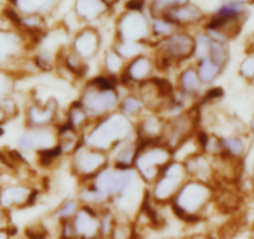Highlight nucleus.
Listing matches in <instances>:
<instances>
[{"label": "nucleus", "instance_id": "nucleus-5", "mask_svg": "<svg viewBox=\"0 0 254 239\" xmlns=\"http://www.w3.org/2000/svg\"><path fill=\"white\" fill-rule=\"evenodd\" d=\"M194 34L193 31L180 29L172 35L151 44V54L155 58L158 71L170 70L193 61Z\"/></svg>", "mask_w": 254, "mask_h": 239}, {"label": "nucleus", "instance_id": "nucleus-2", "mask_svg": "<svg viewBox=\"0 0 254 239\" xmlns=\"http://www.w3.org/2000/svg\"><path fill=\"white\" fill-rule=\"evenodd\" d=\"M131 138H137L135 121L120 111L96 120L84 132V143L109 153L117 145Z\"/></svg>", "mask_w": 254, "mask_h": 239}, {"label": "nucleus", "instance_id": "nucleus-31", "mask_svg": "<svg viewBox=\"0 0 254 239\" xmlns=\"http://www.w3.org/2000/svg\"><path fill=\"white\" fill-rule=\"evenodd\" d=\"M80 206H81V203H80L76 197H69V198L64 199L63 202L58 204L55 211L51 213V217L60 226L61 223L72 221L76 212L79 211Z\"/></svg>", "mask_w": 254, "mask_h": 239}, {"label": "nucleus", "instance_id": "nucleus-52", "mask_svg": "<svg viewBox=\"0 0 254 239\" xmlns=\"http://www.w3.org/2000/svg\"><path fill=\"white\" fill-rule=\"evenodd\" d=\"M13 239H28V238H26L25 236H24V237H15V236H14Z\"/></svg>", "mask_w": 254, "mask_h": 239}, {"label": "nucleus", "instance_id": "nucleus-15", "mask_svg": "<svg viewBox=\"0 0 254 239\" xmlns=\"http://www.w3.org/2000/svg\"><path fill=\"white\" fill-rule=\"evenodd\" d=\"M102 43L104 38L99 26L82 25L72 34L67 45L75 54L89 62L101 54Z\"/></svg>", "mask_w": 254, "mask_h": 239}, {"label": "nucleus", "instance_id": "nucleus-35", "mask_svg": "<svg viewBox=\"0 0 254 239\" xmlns=\"http://www.w3.org/2000/svg\"><path fill=\"white\" fill-rule=\"evenodd\" d=\"M187 1H190V0H148L146 10L151 18L165 16L173 8L187 3Z\"/></svg>", "mask_w": 254, "mask_h": 239}, {"label": "nucleus", "instance_id": "nucleus-9", "mask_svg": "<svg viewBox=\"0 0 254 239\" xmlns=\"http://www.w3.org/2000/svg\"><path fill=\"white\" fill-rule=\"evenodd\" d=\"M114 41L152 44L151 16L146 9L124 8L114 24Z\"/></svg>", "mask_w": 254, "mask_h": 239}, {"label": "nucleus", "instance_id": "nucleus-33", "mask_svg": "<svg viewBox=\"0 0 254 239\" xmlns=\"http://www.w3.org/2000/svg\"><path fill=\"white\" fill-rule=\"evenodd\" d=\"M209 35V34H208ZM211 36V35H209ZM211 51H209V58L218 62L219 65L227 69L231 60V46H229V41L224 40V39L214 38L211 36Z\"/></svg>", "mask_w": 254, "mask_h": 239}, {"label": "nucleus", "instance_id": "nucleus-42", "mask_svg": "<svg viewBox=\"0 0 254 239\" xmlns=\"http://www.w3.org/2000/svg\"><path fill=\"white\" fill-rule=\"evenodd\" d=\"M14 236H15V232H14V228H11V226L0 228V239H13Z\"/></svg>", "mask_w": 254, "mask_h": 239}, {"label": "nucleus", "instance_id": "nucleus-43", "mask_svg": "<svg viewBox=\"0 0 254 239\" xmlns=\"http://www.w3.org/2000/svg\"><path fill=\"white\" fill-rule=\"evenodd\" d=\"M8 122H10V120H9L8 115H6L5 111H4V110L0 107V128L3 127L4 125H6Z\"/></svg>", "mask_w": 254, "mask_h": 239}, {"label": "nucleus", "instance_id": "nucleus-41", "mask_svg": "<svg viewBox=\"0 0 254 239\" xmlns=\"http://www.w3.org/2000/svg\"><path fill=\"white\" fill-rule=\"evenodd\" d=\"M9 226H11L10 213L0 208V228H4V227H9Z\"/></svg>", "mask_w": 254, "mask_h": 239}, {"label": "nucleus", "instance_id": "nucleus-13", "mask_svg": "<svg viewBox=\"0 0 254 239\" xmlns=\"http://www.w3.org/2000/svg\"><path fill=\"white\" fill-rule=\"evenodd\" d=\"M39 196V191L33 183L25 181L8 182L3 184L0 193V208L11 213L33 206Z\"/></svg>", "mask_w": 254, "mask_h": 239}, {"label": "nucleus", "instance_id": "nucleus-28", "mask_svg": "<svg viewBox=\"0 0 254 239\" xmlns=\"http://www.w3.org/2000/svg\"><path fill=\"white\" fill-rule=\"evenodd\" d=\"M119 111L132 121H136L147 111V107L135 90L127 89V91L121 96Z\"/></svg>", "mask_w": 254, "mask_h": 239}, {"label": "nucleus", "instance_id": "nucleus-6", "mask_svg": "<svg viewBox=\"0 0 254 239\" xmlns=\"http://www.w3.org/2000/svg\"><path fill=\"white\" fill-rule=\"evenodd\" d=\"M248 16L249 6L223 0V3L209 14L203 29L211 35L231 41L241 34Z\"/></svg>", "mask_w": 254, "mask_h": 239}, {"label": "nucleus", "instance_id": "nucleus-25", "mask_svg": "<svg viewBox=\"0 0 254 239\" xmlns=\"http://www.w3.org/2000/svg\"><path fill=\"white\" fill-rule=\"evenodd\" d=\"M138 146H140V141L137 138H131L117 145L109 153L111 165L120 168H133Z\"/></svg>", "mask_w": 254, "mask_h": 239}, {"label": "nucleus", "instance_id": "nucleus-39", "mask_svg": "<svg viewBox=\"0 0 254 239\" xmlns=\"http://www.w3.org/2000/svg\"><path fill=\"white\" fill-rule=\"evenodd\" d=\"M0 107L5 111V114L8 115L10 121L16 119V117L19 116V114H20V107H19L18 101L14 99L13 95L4 97V99L0 101Z\"/></svg>", "mask_w": 254, "mask_h": 239}, {"label": "nucleus", "instance_id": "nucleus-10", "mask_svg": "<svg viewBox=\"0 0 254 239\" xmlns=\"http://www.w3.org/2000/svg\"><path fill=\"white\" fill-rule=\"evenodd\" d=\"M110 165L111 162L109 152L86 143H81L69 157L70 172L79 181V183L91 181L92 178L96 177Z\"/></svg>", "mask_w": 254, "mask_h": 239}, {"label": "nucleus", "instance_id": "nucleus-14", "mask_svg": "<svg viewBox=\"0 0 254 239\" xmlns=\"http://www.w3.org/2000/svg\"><path fill=\"white\" fill-rule=\"evenodd\" d=\"M175 92L190 104H197L207 92L208 87L202 82L194 62H187L176 74Z\"/></svg>", "mask_w": 254, "mask_h": 239}, {"label": "nucleus", "instance_id": "nucleus-49", "mask_svg": "<svg viewBox=\"0 0 254 239\" xmlns=\"http://www.w3.org/2000/svg\"><path fill=\"white\" fill-rule=\"evenodd\" d=\"M251 239H254V224L251 228Z\"/></svg>", "mask_w": 254, "mask_h": 239}, {"label": "nucleus", "instance_id": "nucleus-7", "mask_svg": "<svg viewBox=\"0 0 254 239\" xmlns=\"http://www.w3.org/2000/svg\"><path fill=\"white\" fill-rule=\"evenodd\" d=\"M173 160V151L163 141L140 142L133 170L146 186H151L163 168Z\"/></svg>", "mask_w": 254, "mask_h": 239}, {"label": "nucleus", "instance_id": "nucleus-26", "mask_svg": "<svg viewBox=\"0 0 254 239\" xmlns=\"http://www.w3.org/2000/svg\"><path fill=\"white\" fill-rule=\"evenodd\" d=\"M58 128V148L63 157L69 158L81 143H84V133L74 130L64 122Z\"/></svg>", "mask_w": 254, "mask_h": 239}, {"label": "nucleus", "instance_id": "nucleus-32", "mask_svg": "<svg viewBox=\"0 0 254 239\" xmlns=\"http://www.w3.org/2000/svg\"><path fill=\"white\" fill-rule=\"evenodd\" d=\"M111 45L116 49L117 53L127 61L136 58V56L151 51L150 44L136 43V41H112Z\"/></svg>", "mask_w": 254, "mask_h": 239}, {"label": "nucleus", "instance_id": "nucleus-3", "mask_svg": "<svg viewBox=\"0 0 254 239\" xmlns=\"http://www.w3.org/2000/svg\"><path fill=\"white\" fill-rule=\"evenodd\" d=\"M120 81L100 74L82 85L77 100L94 121L119 111L122 92Z\"/></svg>", "mask_w": 254, "mask_h": 239}, {"label": "nucleus", "instance_id": "nucleus-36", "mask_svg": "<svg viewBox=\"0 0 254 239\" xmlns=\"http://www.w3.org/2000/svg\"><path fill=\"white\" fill-rule=\"evenodd\" d=\"M23 77L18 72L0 69V101L6 96L14 95L16 84Z\"/></svg>", "mask_w": 254, "mask_h": 239}, {"label": "nucleus", "instance_id": "nucleus-51", "mask_svg": "<svg viewBox=\"0 0 254 239\" xmlns=\"http://www.w3.org/2000/svg\"><path fill=\"white\" fill-rule=\"evenodd\" d=\"M59 239H81V238H79L77 236H75V237H70V238H59Z\"/></svg>", "mask_w": 254, "mask_h": 239}, {"label": "nucleus", "instance_id": "nucleus-48", "mask_svg": "<svg viewBox=\"0 0 254 239\" xmlns=\"http://www.w3.org/2000/svg\"><path fill=\"white\" fill-rule=\"evenodd\" d=\"M193 239H212L211 237H207V236H198V237H194Z\"/></svg>", "mask_w": 254, "mask_h": 239}, {"label": "nucleus", "instance_id": "nucleus-27", "mask_svg": "<svg viewBox=\"0 0 254 239\" xmlns=\"http://www.w3.org/2000/svg\"><path fill=\"white\" fill-rule=\"evenodd\" d=\"M64 122L74 130L84 133L94 122V120L86 111V109L80 104L79 100H75V101L70 102L66 111L64 112Z\"/></svg>", "mask_w": 254, "mask_h": 239}, {"label": "nucleus", "instance_id": "nucleus-18", "mask_svg": "<svg viewBox=\"0 0 254 239\" xmlns=\"http://www.w3.org/2000/svg\"><path fill=\"white\" fill-rule=\"evenodd\" d=\"M208 15L209 14H207L202 6L194 3L193 0H190L187 3L173 8L165 16L171 19L180 29L192 31L203 28Z\"/></svg>", "mask_w": 254, "mask_h": 239}, {"label": "nucleus", "instance_id": "nucleus-23", "mask_svg": "<svg viewBox=\"0 0 254 239\" xmlns=\"http://www.w3.org/2000/svg\"><path fill=\"white\" fill-rule=\"evenodd\" d=\"M224 155L238 161L246 160L252 145L248 131H231L221 135Z\"/></svg>", "mask_w": 254, "mask_h": 239}, {"label": "nucleus", "instance_id": "nucleus-21", "mask_svg": "<svg viewBox=\"0 0 254 239\" xmlns=\"http://www.w3.org/2000/svg\"><path fill=\"white\" fill-rule=\"evenodd\" d=\"M63 0H8L9 8L19 16L38 15L53 18L59 10Z\"/></svg>", "mask_w": 254, "mask_h": 239}, {"label": "nucleus", "instance_id": "nucleus-24", "mask_svg": "<svg viewBox=\"0 0 254 239\" xmlns=\"http://www.w3.org/2000/svg\"><path fill=\"white\" fill-rule=\"evenodd\" d=\"M126 65L127 60H125L112 45H110L109 48L102 51L101 61H100L101 75L121 81Z\"/></svg>", "mask_w": 254, "mask_h": 239}, {"label": "nucleus", "instance_id": "nucleus-50", "mask_svg": "<svg viewBox=\"0 0 254 239\" xmlns=\"http://www.w3.org/2000/svg\"><path fill=\"white\" fill-rule=\"evenodd\" d=\"M0 176H1V173H0ZM3 184H4V182L1 181V178H0V193H1V188H3Z\"/></svg>", "mask_w": 254, "mask_h": 239}, {"label": "nucleus", "instance_id": "nucleus-11", "mask_svg": "<svg viewBox=\"0 0 254 239\" xmlns=\"http://www.w3.org/2000/svg\"><path fill=\"white\" fill-rule=\"evenodd\" d=\"M166 120L167 123H166V132L162 141L167 143L172 151H175L186 140L196 135L201 128L198 104H194L193 106L188 107L181 114Z\"/></svg>", "mask_w": 254, "mask_h": 239}, {"label": "nucleus", "instance_id": "nucleus-44", "mask_svg": "<svg viewBox=\"0 0 254 239\" xmlns=\"http://www.w3.org/2000/svg\"><path fill=\"white\" fill-rule=\"evenodd\" d=\"M248 132H249V136H251L252 145L254 146V115H253V116H252L251 121H249V125H248Z\"/></svg>", "mask_w": 254, "mask_h": 239}, {"label": "nucleus", "instance_id": "nucleus-8", "mask_svg": "<svg viewBox=\"0 0 254 239\" xmlns=\"http://www.w3.org/2000/svg\"><path fill=\"white\" fill-rule=\"evenodd\" d=\"M188 179L185 163L173 158L156 181L147 187V197L155 206H170L181 187Z\"/></svg>", "mask_w": 254, "mask_h": 239}, {"label": "nucleus", "instance_id": "nucleus-34", "mask_svg": "<svg viewBox=\"0 0 254 239\" xmlns=\"http://www.w3.org/2000/svg\"><path fill=\"white\" fill-rule=\"evenodd\" d=\"M180 30L177 25L173 23L171 19L167 16H156V18H151V31H152V43L155 41L165 39L167 36L172 35Z\"/></svg>", "mask_w": 254, "mask_h": 239}, {"label": "nucleus", "instance_id": "nucleus-16", "mask_svg": "<svg viewBox=\"0 0 254 239\" xmlns=\"http://www.w3.org/2000/svg\"><path fill=\"white\" fill-rule=\"evenodd\" d=\"M157 71L155 58L150 51L127 61L126 69H125L120 84L126 89H135L137 85L155 77Z\"/></svg>", "mask_w": 254, "mask_h": 239}, {"label": "nucleus", "instance_id": "nucleus-47", "mask_svg": "<svg viewBox=\"0 0 254 239\" xmlns=\"http://www.w3.org/2000/svg\"><path fill=\"white\" fill-rule=\"evenodd\" d=\"M106 1L110 4V5L114 6V8H115V6L119 5V4H120V0H106Z\"/></svg>", "mask_w": 254, "mask_h": 239}, {"label": "nucleus", "instance_id": "nucleus-54", "mask_svg": "<svg viewBox=\"0 0 254 239\" xmlns=\"http://www.w3.org/2000/svg\"><path fill=\"white\" fill-rule=\"evenodd\" d=\"M0 26H3V24H1V23H0Z\"/></svg>", "mask_w": 254, "mask_h": 239}, {"label": "nucleus", "instance_id": "nucleus-1", "mask_svg": "<svg viewBox=\"0 0 254 239\" xmlns=\"http://www.w3.org/2000/svg\"><path fill=\"white\" fill-rule=\"evenodd\" d=\"M216 186L208 182L188 178L171 202L173 213L187 223H196L204 218L214 204Z\"/></svg>", "mask_w": 254, "mask_h": 239}, {"label": "nucleus", "instance_id": "nucleus-22", "mask_svg": "<svg viewBox=\"0 0 254 239\" xmlns=\"http://www.w3.org/2000/svg\"><path fill=\"white\" fill-rule=\"evenodd\" d=\"M183 163H185L188 178L216 184L213 161L208 155H206L204 152H197L186 158Z\"/></svg>", "mask_w": 254, "mask_h": 239}, {"label": "nucleus", "instance_id": "nucleus-40", "mask_svg": "<svg viewBox=\"0 0 254 239\" xmlns=\"http://www.w3.org/2000/svg\"><path fill=\"white\" fill-rule=\"evenodd\" d=\"M147 3L148 0H120V4H122L124 8L132 9H146Z\"/></svg>", "mask_w": 254, "mask_h": 239}, {"label": "nucleus", "instance_id": "nucleus-53", "mask_svg": "<svg viewBox=\"0 0 254 239\" xmlns=\"http://www.w3.org/2000/svg\"><path fill=\"white\" fill-rule=\"evenodd\" d=\"M248 84L251 85V86H252V89H254V79H253V80H251V81H249Z\"/></svg>", "mask_w": 254, "mask_h": 239}, {"label": "nucleus", "instance_id": "nucleus-17", "mask_svg": "<svg viewBox=\"0 0 254 239\" xmlns=\"http://www.w3.org/2000/svg\"><path fill=\"white\" fill-rule=\"evenodd\" d=\"M114 10V6L106 0H74L71 14L80 26H99L100 23L110 18Z\"/></svg>", "mask_w": 254, "mask_h": 239}, {"label": "nucleus", "instance_id": "nucleus-38", "mask_svg": "<svg viewBox=\"0 0 254 239\" xmlns=\"http://www.w3.org/2000/svg\"><path fill=\"white\" fill-rule=\"evenodd\" d=\"M25 237L28 239H48L49 229L41 222H36L26 227Z\"/></svg>", "mask_w": 254, "mask_h": 239}, {"label": "nucleus", "instance_id": "nucleus-29", "mask_svg": "<svg viewBox=\"0 0 254 239\" xmlns=\"http://www.w3.org/2000/svg\"><path fill=\"white\" fill-rule=\"evenodd\" d=\"M109 239H138L135 219L116 211V218Z\"/></svg>", "mask_w": 254, "mask_h": 239}, {"label": "nucleus", "instance_id": "nucleus-30", "mask_svg": "<svg viewBox=\"0 0 254 239\" xmlns=\"http://www.w3.org/2000/svg\"><path fill=\"white\" fill-rule=\"evenodd\" d=\"M194 64H196L197 70H198V74L202 82H203L207 87L213 86L214 82H217V80L222 76V74H223L224 70H226L222 65H219L218 62L212 60L211 58H206L203 59V60H199V61H196Z\"/></svg>", "mask_w": 254, "mask_h": 239}, {"label": "nucleus", "instance_id": "nucleus-20", "mask_svg": "<svg viewBox=\"0 0 254 239\" xmlns=\"http://www.w3.org/2000/svg\"><path fill=\"white\" fill-rule=\"evenodd\" d=\"M75 236L81 239H102L100 234V209L81 204L71 221Z\"/></svg>", "mask_w": 254, "mask_h": 239}, {"label": "nucleus", "instance_id": "nucleus-45", "mask_svg": "<svg viewBox=\"0 0 254 239\" xmlns=\"http://www.w3.org/2000/svg\"><path fill=\"white\" fill-rule=\"evenodd\" d=\"M3 168H9V167L5 160V155H4L3 151L0 150V173H1V170H3Z\"/></svg>", "mask_w": 254, "mask_h": 239}, {"label": "nucleus", "instance_id": "nucleus-37", "mask_svg": "<svg viewBox=\"0 0 254 239\" xmlns=\"http://www.w3.org/2000/svg\"><path fill=\"white\" fill-rule=\"evenodd\" d=\"M238 76L246 82L254 79V46L247 50L246 55L238 65Z\"/></svg>", "mask_w": 254, "mask_h": 239}, {"label": "nucleus", "instance_id": "nucleus-12", "mask_svg": "<svg viewBox=\"0 0 254 239\" xmlns=\"http://www.w3.org/2000/svg\"><path fill=\"white\" fill-rule=\"evenodd\" d=\"M60 105L55 97L45 101L33 99L24 107V125L25 128L53 127L60 125Z\"/></svg>", "mask_w": 254, "mask_h": 239}, {"label": "nucleus", "instance_id": "nucleus-46", "mask_svg": "<svg viewBox=\"0 0 254 239\" xmlns=\"http://www.w3.org/2000/svg\"><path fill=\"white\" fill-rule=\"evenodd\" d=\"M249 178H251V182L252 184L254 186V162L252 163V167H251V173H249Z\"/></svg>", "mask_w": 254, "mask_h": 239}, {"label": "nucleus", "instance_id": "nucleus-19", "mask_svg": "<svg viewBox=\"0 0 254 239\" xmlns=\"http://www.w3.org/2000/svg\"><path fill=\"white\" fill-rule=\"evenodd\" d=\"M167 120L162 114L156 111H146L135 121L136 136L140 142L162 141L166 132Z\"/></svg>", "mask_w": 254, "mask_h": 239}, {"label": "nucleus", "instance_id": "nucleus-4", "mask_svg": "<svg viewBox=\"0 0 254 239\" xmlns=\"http://www.w3.org/2000/svg\"><path fill=\"white\" fill-rule=\"evenodd\" d=\"M39 41L15 26H0V69L24 75Z\"/></svg>", "mask_w": 254, "mask_h": 239}]
</instances>
